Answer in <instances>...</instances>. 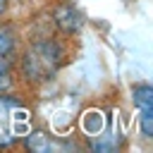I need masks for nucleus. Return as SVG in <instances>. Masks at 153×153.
Segmentation results:
<instances>
[{"label": "nucleus", "instance_id": "f257e3e1", "mask_svg": "<svg viewBox=\"0 0 153 153\" xmlns=\"http://www.w3.org/2000/svg\"><path fill=\"white\" fill-rule=\"evenodd\" d=\"M29 134V110L12 96H0V146Z\"/></svg>", "mask_w": 153, "mask_h": 153}, {"label": "nucleus", "instance_id": "f03ea898", "mask_svg": "<svg viewBox=\"0 0 153 153\" xmlns=\"http://www.w3.org/2000/svg\"><path fill=\"white\" fill-rule=\"evenodd\" d=\"M57 65H60V50L50 41L36 43L24 57V69L31 79H48L57 69Z\"/></svg>", "mask_w": 153, "mask_h": 153}, {"label": "nucleus", "instance_id": "7ed1b4c3", "mask_svg": "<svg viewBox=\"0 0 153 153\" xmlns=\"http://www.w3.org/2000/svg\"><path fill=\"white\" fill-rule=\"evenodd\" d=\"M134 103L141 112V129L146 136H153V88L141 84L134 88Z\"/></svg>", "mask_w": 153, "mask_h": 153}, {"label": "nucleus", "instance_id": "20e7f679", "mask_svg": "<svg viewBox=\"0 0 153 153\" xmlns=\"http://www.w3.org/2000/svg\"><path fill=\"white\" fill-rule=\"evenodd\" d=\"M55 22H57V26H62L65 31H76V29L81 26V14H79L72 5H62V7H57V12H55Z\"/></svg>", "mask_w": 153, "mask_h": 153}, {"label": "nucleus", "instance_id": "39448f33", "mask_svg": "<svg viewBox=\"0 0 153 153\" xmlns=\"http://www.w3.org/2000/svg\"><path fill=\"white\" fill-rule=\"evenodd\" d=\"M12 33L5 29V26H0V57H5L10 50H12Z\"/></svg>", "mask_w": 153, "mask_h": 153}, {"label": "nucleus", "instance_id": "423d86ee", "mask_svg": "<svg viewBox=\"0 0 153 153\" xmlns=\"http://www.w3.org/2000/svg\"><path fill=\"white\" fill-rule=\"evenodd\" d=\"M10 84V69H7V62L0 57V88H5Z\"/></svg>", "mask_w": 153, "mask_h": 153}, {"label": "nucleus", "instance_id": "0eeeda50", "mask_svg": "<svg viewBox=\"0 0 153 153\" xmlns=\"http://www.w3.org/2000/svg\"><path fill=\"white\" fill-rule=\"evenodd\" d=\"M2 10H5V0H0V12H2Z\"/></svg>", "mask_w": 153, "mask_h": 153}]
</instances>
